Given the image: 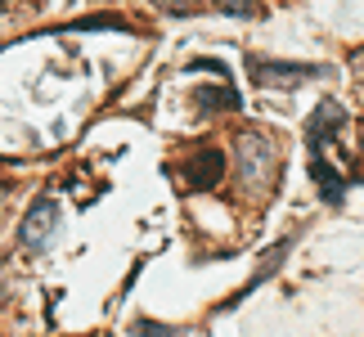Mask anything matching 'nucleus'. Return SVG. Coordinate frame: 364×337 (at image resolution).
Here are the masks:
<instances>
[{
	"label": "nucleus",
	"instance_id": "f257e3e1",
	"mask_svg": "<svg viewBox=\"0 0 364 337\" xmlns=\"http://www.w3.org/2000/svg\"><path fill=\"white\" fill-rule=\"evenodd\" d=\"M234 158H239V180L243 189L252 193H265L274 180V166H279V144L270 131H261V126H252V131L239 135V144H234Z\"/></svg>",
	"mask_w": 364,
	"mask_h": 337
},
{
	"label": "nucleus",
	"instance_id": "f03ea898",
	"mask_svg": "<svg viewBox=\"0 0 364 337\" xmlns=\"http://www.w3.org/2000/svg\"><path fill=\"white\" fill-rule=\"evenodd\" d=\"M59 220H63V212H59V203L54 198H36L32 207H27V216H23V225H18V243L27 247V252H41L54 238V230H59Z\"/></svg>",
	"mask_w": 364,
	"mask_h": 337
},
{
	"label": "nucleus",
	"instance_id": "7ed1b4c3",
	"mask_svg": "<svg viewBox=\"0 0 364 337\" xmlns=\"http://www.w3.org/2000/svg\"><path fill=\"white\" fill-rule=\"evenodd\" d=\"M311 77H324V68H311V63H270V59H252V81L257 86H265V90H274V86H284V90H292V86H301V81H311Z\"/></svg>",
	"mask_w": 364,
	"mask_h": 337
},
{
	"label": "nucleus",
	"instance_id": "20e7f679",
	"mask_svg": "<svg viewBox=\"0 0 364 337\" xmlns=\"http://www.w3.org/2000/svg\"><path fill=\"white\" fill-rule=\"evenodd\" d=\"M338 126H346V108H342V104H333V100H324V104L311 112V122H306V144H311V153H315V149H324Z\"/></svg>",
	"mask_w": 364,
	"mask_h": 337
},
{
	"label": "nucleus",
	"instance_id": "39448f33",
	"mask_svg": "<svg viewBox=\"0 0 364 337\" xmlns=\"http://www.w3.org/2000/svg\"><path fill=\"white\" fill-rule=\"evenodd\" d=\"M311 180H315L319 198H324L328 207H333V203H342V193H346V185H342V176L333 171V162L324 158V149H315V153H311Z\"/></svg>",
	"mask_w": 364,
	"mask_h": 337
},
{
	"label": "nucleus",
	"instance_id": "423d86ee",
	"mask_svg": "<svg viewBox=\"0 0 364 337\" xmlns=\"http://www.w3.org/2000/svg\"><path fill=\"white\" fill-rule=\"evenodd\" d=\"M189 189H212V185H220V171H225V158H220V149H207V153H198L193 158V166H189Z\"/></svg>",
	"mask_w": 364,
	"mask_h": 337
},
{
	"label": "nucleus",
	"instance_id": "0eeeda50",
	"mask_svg": "<svg viewBox=\"0 0 364 337\" xmlns=\"http://www.w3.org/2000/svg\"><path fill=\"white\" fill-rule=\"evenodd\" d=\"M212 5L220 14H230V18H257V14H261L257 0H212Z\"/></svg>",
	"mask_w": 364,
	"mask_h": 337
},
{
	"label": "nucleus",
	"instance_id": "6e6552de",
	"mask_svg": "<svg viewBox=\"0 0 364 337\" xmlns=\"http://www.w3.org/2000/svg\"><path fill=\"white\" fill-rule=\"evenodd\" d=\"M131 333L135 337H180V328H162V324H149V319H135Z\"/></svg>",
	"mask_w": 364,
	"mask_h": 337
},
{
	"label": "nucleus",
	"instance_id": "1a4fd4ad",
	"mask_svg": "<svg viewBox=\"0 0 364 337\" xmlns=\"http://www.w3.org/2000/svg\"><path fill=\"white\" fill-rule=\"evenodd\" d=\"M162 14H176V18H185V14H198V0H153Z\"/></svg>",
	"mask_w": 364,
	"mask_h": 337
},
{
	"label": "nucleus",
	"instance_id": "9d476101",
	"mask_svg": "<svg viewBox=\"0 0 364 337\" xmlns=\"http://www.w3.org/2000/svg\"><path fill=\"white\" fill-rule=\"evenodd\" d=\"M0 203H5V185H0Z\"/></svg>",
	"mask_w": 364,
	"mask_h": 337
}]
</instances>
